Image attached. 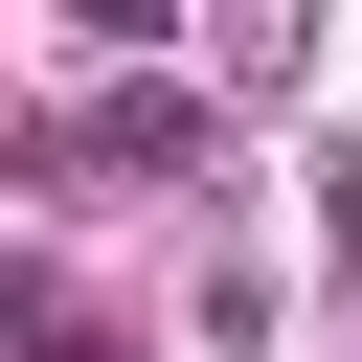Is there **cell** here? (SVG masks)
Masks as SVG:
<instances>
[{
    "label": "cell",
    "instance_id": "obj_1",
    "mask_svg": "<svg viewBox=\"0 0 362 362\" xmlns=\"http://www.w3.org/2000/svg\"><path fill=\"white\" fill-rule=\"evenodd\" d=\"M90 158H136V181H204V113H181V90H113V113H90Z\"/></svg>",
    "mask_w": 362,
    "mask_h": 362
},
{
    "label": "cell",
    "instance_id": "obj_2",
    "mask_svg": "<svg viewBox=\"0 0 362 362\" xmlns=\"http://www.w3.org/2000/svg\"><path fill=\"white\" fill-rule=\"evenodd\" d=\"M45 362H136V339H90V317H45Z\"/></svg>",
    "mask_w": 362,
    "mask_h": 362
}]
</instances>
